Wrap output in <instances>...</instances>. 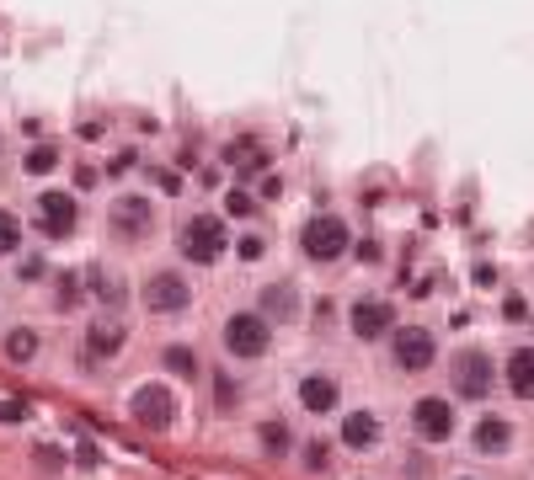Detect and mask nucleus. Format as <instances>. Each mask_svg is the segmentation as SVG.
Listing matches in <instances>:
<instances>
[{
  "mask_svg": "<svg viewBox=\"0 0 534 480\" xmlns=\"http://www.w3.org/2000/svg\"><path fill=\"white\" fill-rule=\"evenodd\" d=\"M225 246H230V235H225V224H219L214 214H193V219L182 224V235H177V251H182L187 262H198V267L219 262Z\"/></svg>",
  "mask_w": 534,
  "mask_h": 480,
  "instance_id": "f257e3e1",
  "label": "nucleus"
},
{
  "mask_svg": "<svg viewBox=\"0 0 534 480\" xmlns=\"http://www.w3.org/2000/svg\"><path fill=\"white\" fill-rule=\"evenodd\" d=\"M348 246H353L348 219H337V214H316V219L305 224V256H310V262H337Z\"/></svg>",
  "mask_w": 534,
  "mask_h": 480,
  "instance_id": "f03ea898",
  "label": "nucleus"
},
{
  "mask_svg": "<svg viewBox=\"0 0 534 480\" xmlns=\"http://www.w3.org/2000/svg\"><path fill=\"white\" fill-rule=\"evenodd\" d=\"M267 347H273L267 315L241 310V315H230V321H225V353H230V358H262Z\"/></svg>",
  "mask_w": 534,
  "mask_h": 480,
  "instance_id": "7ed1b4c3",
  "label": "nucleus"
},
{
  "mask_svg": "<svg viewBox=\"0 0 534 480\" xmlns=\"http://www.w3.org/2000/svg\"><path fill=\"white\" fill-rule=\"evenodd\" d=\"M128 411H134V422H139V427L166 433V427L177 422V395H171L166 385H139V390H134V401H128Z\"/></svg>",
  "mask_w": 534,
  "mask_h": 480,
  "instance_id": "20e7f679",
  "label": "nucleus"
},
{
  "mask_svg": "<svg viewBox=\"0 0 534 480\" xmlns=\"http://www.w3.org/2000/svg\"><path fill=\"white\" fill-rule=\"evenodd\" d=\"M412 433H417L423 443H449V438H455V406H449L444 395H423V401L412 406Z\"/></svg>",
  "mask_w": 534,
  "mask_h": 480,
  "instance_id": "39448f33",
  "label": "nucleus"
},
{
  "mask_svg": "<svg viewBox=\"0 0 534 480\" xmlns=\"http://www.w3.org/2000/svg\"><path fill=\"white\" fill-rule=\"evenodd\" d=\"M390 358H396V369H407V374H423V369H433V358H439V347H433V331H428V326H407V331H396V342H390Z\"/></svg>",
  "mask_w": 534,
  "mask_h": 480,
  "instance_id": "423d86ee",
  "label": "nucleus"
},
{
  "mask_svg": "<svg viewBox=\"0 0 534 480\" xmlns=\"http://www.w3.org/2000/svg\"><path fill=\"white\" fill-rule=\"evenodd\" d=\"M187 305H193V289H187L182 273H155V278L144 283V310H150V315H177V310H187Z\"/></svg>",
  "mask_w": 534,
  "mask_h": 480,
  "instance_id": "0eeeda50",
  "label": "nucleus"
},
{
  "mask_svg": "<svg viewBox=\"0 0 534 480\" xmlns=\"http://www.w3.org/2000/svg\"><path fill=\"white\" fill-rule=\"evenodd\" d=\"M348 331H353L358 342H380V337H390V331H396V310H390V299H358V305L348 310Z\"/></svg>",
  "mask_w": 534,
  "mask_h": 480,
  "instance_id": "6e6552de",
  "label": "nucleus"
},
{
  "mask_svg": "<svg viewBox=\"0 0 534 480\" xmlns=\"http://www.w3.org/2000/svg\"><path fill=\"white\" fill-rule=\"evenodd\" d=\"M455 390H460L465 401H481V395L492 390V358H487L481 347H465V353L455 358Z\"/></svg>",
  "mask_w": 534,
  "mask_h": 480,
  "instance_id": "1a4fd4ad",
  "label": "nucleus"
},
{
  "mask_svg": "<svg viewBox=\"0 0 534 480\" xmlns=\"http://www.w3.org/2000/svg\"><path fill=\"white\" fill-rule=\"evenodd\" d=\"M37 219H43V235H48V240H59V235H70V230H75L80 203H75L70 192H43V198H37Z\"/></svg>",
  "mask_w": 534,
  "mask_h": 480,
  "instance_id": "9d476101",
  "label": "nucleus"
},
{
  "mask_svg": "<svg viewBox=\"0 0 534 480\" xmlns=\"http://www.w3.org/2000/svg\"><path fill=\"white\" fill-rule=\"evenodd\" d=\"M150 224H155V214H150L144 198H118V203H112V230H118L123 240H144Z\"/></svg>",
  "mask_w": 534,
  "mask_h": 480,
  "instance_id": "9b49d317",
  "label": "nucleus"
},
{
  "mask_svg": "<svg viewBox=\"0 0 534 480\" xmlns=\"http://www.w3.org/2000/svg\"><path fill=\"white\" fill-rule=\"evenodd\" d=\"M300 406H305L310 417L337 411V379H332V374H305V379H300Z\"/></svg>",
  "mask_w": 534,
  "mask_h": 480,
  "instance_id": "f8f14e48",
  "label": "nucleus"
},
{
  "mask_svg": "<svg viewBox=\"0 0 534 480\" xmlns=\"http://www.w3.org/2000/svg\"><path fill=\"white\" fill-rule=\"evenodd\" d=\"M123 353V326L118 321H96L86 331V358H118Z\"/></svg>",
  "mask_w": 534,
  "mask_h": 480,
  "instance_id": "ddd939ff",
  "label": "nucleus"
},
{
  "mask_svg": "<svg viewBox=\"0 0 534 480\" xmlns=\"http://www.w3.org/2000/svg\"><path fill=\"white\" fill-rule=\"evenodd\" d=\"M342 443H348V449H374V443H380V417H374V411L342 417Z\"/></svg>",
  "mask_w": 534,
  "mask_h": 480,
  "instance_id": "4468645a",
  "label": "nucleus"
},
{
  "mask_svg": "<svg viewBox=\"0 0 534 480\" xmlns=\"http://www.w3.org/2000/svg\"><path fill=\"white\" fill-rule=\"evenodd\" d=\"M262 315H278L283 326L300 315V294H294V283H267L262 289Z\"/></svg>",
  "mask_w": 534,
  "mask_h": 480,
  "instance_id": "2eb2a0df",
  "label": "nucleus"
},
{
  "mask_svg": "<svg viewBox=\"0 0 534 480\" xmlns=\"http://www.w3.org/2000/svg\"><path fill=\"white\" fill-rule=\"evenodd\" d=\"M508 390H513L519 401H534V347H519V353L508 358Z\"/></svg>",
  "mask_w": 534,
  "mask_h": 480,
  "instance_id": "dca6fc26",
  "label": "nucleus"
},
{
  "mask_svg": "<svg viewBox=\"0 0 534 480\" xmlns=\"http://www.w3.org/2000/svg\"><path fill=\"white\" fill-rule=\"evenodd\" d=\"M513 443V427L503 422V417H481V427H476V449L481 454H503Z\"/></svg>",
  "mask_w": 534,
  "mask_h": 480,
  "instance_id": "f3484780",
  "label": "nucleus"
},
{
  "mask_svg": "<svg viewBox=\"0 0 534 480\" xmlns=\"http://www.w3.org/2000/svg\"><path fill=\"white\" fill-rule=\"evenodd\" d=\"M225 160L241 166V171H262V166H267V150H262L257 139H235V144L225 150Z\"/></svg>",
  "mask_w": 534,
  "mask_h": 480,
  "instance_id": "a211bd4d",
  "label": "nucleus"
},
{
  "mask_svg": "<svg viewBox=\"0 0 534 480\" xmlns=\"http://www.w3.org/2000/svg\"><path fill=\"white\" fill-rule=\"evenodd\" d=\"M257 443H262L267 460H283L289 443H294V438H289V422H262V427H257Z\"/></svg>",
  "mask_w": 534,
  "mask_h": 480,
  "instance_id": "6ab92c4d",
  "label": "nucleus"
},
{
  "mask_svg": "<svg viewBox=\"0 0 534 480\" xmlns=\"http://www.w3.org/2000/svg\"><path fill=\"white\" fill-rule=\"evenodd\" d=\"M5 358H11V363H32V358H37V331L16 326V331L5 337Z\"/></svg>",
  "mask_w": 534,
  "mask_h": 480,
  "instance_id": "aec40b11",
  "label": "nucleus"
},
{
  "mask_svg": "<svg viewBox=\"0 0 534 480\" xmlns=\"http://www.w3.org/2000/svg\"><path fill=\"white\" fill-rule=\"evenodd\" d=\"M160 363H166L171 374H182V379H193V374H203V363H198V353H193V347H182V342H177V347H166V353H160Z\"/></svg>",
  "mask_w": 534,
  "mask_h": 480,
  "instance_id": "412c9836",
  "label": "nucleus"
},
{
  "mask_svg": "<svg viewBox=\"0 0 534 480\" xmlns=\"http://www.w3.org/2000/svg\"><path fill=\"white\" fill-rule=\"evenodd\" d=\"M16 246H21V219H16V214H5V208H0V256H11V251H16Z\"/></svg>",
  "mask_w": 534,
  "mask_h": 480,
  "instance_id": "4be33fe9",
  "label": "nucleus"
},
{
  "mask_svg": "<svg viewBox=\"0 0 534 480\" xmlns=\"http://www.w3.org/2000/svg\"><path fill=\"white\" fill-rule=\"evenodd\" d=\"M21 166H27L32 176H43V171H53V166H59V150H53V144H37V150H32Z\"/></svg>",
  "mask_w": 534,
  "mask_h": 480,
  "instance_id": "5701e85b",
  "label": "nucleus"
},
{
  "mask_svg": "<svg viewBox=\"0 0 534 480\" xmlns=\"http://www.w3.org/2000/svg\"><path fill=\"white\" fill-rule=\"evenodd\" d=\"M300 465H305V470H310V476H321V470H326V465H332V449H326V443H321V438H310V443H305V460H300Z\"/></svg>",
  "mask_w": 534,
  "mask_h": 480,
  "instance_id": "b1692460",
  "label": "nucleus"
},
{
  "mask_svg": "<svg viewBox=\"0 0 534 480\" xmlns=\"http://www.w3.org/2000/svg\"><path fill=\"white\" fill-rule=\"evenodd\" d=\"M251 208H257V198H251V192H241V187H235V192L225 198V214H235V219H246Z\"/></svg>",
  "mask_w": 534,
  "mask_h": 480,
  "instance_id": "393cba45",
  "label": "nucleus"
},
{
  "mask_svg": "<svg viewBox=\"0 0 534 480\" xmlns=\"http://www.w3.org/2000/svg\"><path fill=\"white\" fill-rule=\"evenodd\" d=\"M32 417V406L27 401H0V427H11V422H27Z\"/></svg>",
  "mask_w": 534,
  "mask_h": 480,
  "instance_id": "a878e982",
  "label": "nucleus"
},
{
  "mask_svg": "<svg viewBox=\"0 0 534 480\" xmlns=\"http://www.w3.org/2000/svg\"><path fill=\"white\" fill-rule=\"evenodd\" d=\"M262 251H267V240H262V235H246V240H241V256H246V262H257Z\"/></svg>",
  "mask_w": 534,
  "mask_h": 480,
  "instance_id": "bb28decb",
  "label": "nucleus"
},
{
  "mask_svg": "<svg viewBox=\"0 0 534 480\" xmlns=\"http://www.w3.org/2000/svg\"><path fill=\"white\" fill-rule=\"evenodd\" d=\"M214 401H219V406H230V401H235V385H230V379H225V374H219V379H214Z\"/></svg>",
  "mask_w": 534,
  "mask_h": 480,
  "instance_id": "cd10ccee",
  "label": "nucleus"
}]
</instances>
